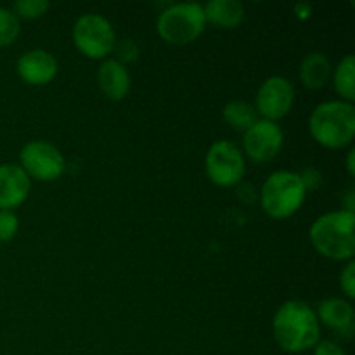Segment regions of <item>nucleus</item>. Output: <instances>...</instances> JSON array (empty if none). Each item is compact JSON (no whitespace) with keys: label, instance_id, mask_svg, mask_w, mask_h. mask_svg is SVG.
<instances>
[{"label":"nucleus","instance_id":"nucleus-19","mask_svg":"<svg viewBox=\"0 0 355 355\" xmlns=\"http://www.w3.org/2000/svg\"><path fill=\"white\" fill-rule=\"evenodd\" d=\"M19 19L12 10L0 7V47L10 45L19 35Z\"/></svg>","mask_w":355,"mask_h":355},{"label":"nucleus","instance_id":"nucleus-17","mask_svg":"<svg viewBox=\"0 0 355 355\" xmlns=\"http://www.w3.org/2000/svg\"><path fill=\"white\" fill-rule=\"evenodd\" d=\"M224 120L227 121L231 127L238 128V130L246 132L252 125L259 121V113L252 104L245 103V101H232V103L225 104L224 111Z\"/></svg>","mask_w":355,"mask_h":355},{"label":"nucleus","instance_id":"nucleus-6","mask_svg":"<svg viewBox=\"0 0 355 355\" xmlns=\"http://www.w3.org/2000/svg\"><path fill=\"white\" fill-rule=\"evenodd\" d=\"M73 42L87 58H106L116 44V35L110 21L101 14H83L73 26Z\"/></svg>","mask_w":355,"mask_h":355},{"label":"nucleus","instance_id":"nucleus-21","mask_svg":"<svg viewBox=\"0 0 355 355\" xmlns=\"http://www.w3.org/2000/svg\"><path fill=\"white\" fill-rule=\"evenodd\" d=\"M19 229V220L12 210H0V241H10Z\"/></svg>","mask_w":355,"mask_h":355},{"label":"nucleus","instance_id":"nucleus-23","mask_svg":"<svg viewBox=\"0 0 355 355\" xmlns=\"http://www.w3.org/2000/svg\"><path fill=\"white\" fill-rule=\"evenodd\" d=\"M314 355H345V350L340 343L324 340V342H318V345L314 347Z\"/></svg>","mask_w":355,"mask_h":355},{"label":"nucleus","instance_id":"nucleus-16","mask_svg":"<svg viewBox=\"0 0 355 355\" xmlns=\"http://www.w3.org/2000/svg\"><path fill=\"white\" fill-rule=\"evenodd\" d=\"M203 10L207 21L222 28H236L245 19V7L238 0H210Z\"/></svg>","mask_w":355,"mask_h":355},{"label":"nucleus","instance_id":"nucleus-8","mask_svg":"<svg viewBox=\"0 0 355 355\" xmlns=\"http://www.w3.org/2000/svg\"><path fill=\"white\" fill-rule=\"evenodd\" d=\"M21 168L37 180H55L64 172V158L55 146L44 141L28 142L21 149Z\"/></svg>","mask_w":355,"mask_h":355},{"label":"nucleus","instance_id":"nucleus-7","mask_svg":"<svg viewBox=\"0 0 355 355\" xmlns=\"http://www.w3.org/2000/svg\"><path fill=\"white\" fill-rule=\"evenodd\" d=\"M245 158L234 142L217 141L207 153V173L214 184L231 187L245 177Z\"/></svg>","mask_w":355,"mask_h":355},{"label":"nucleus","instance_id":"nucleus-18","mask_svg":"<svg viewBox=\"0 0 355 355\" xmlns=\"http://www.w3.org/2000/svg\"><path fill=\"white\" fill-rule=\"evenodd\" d=\"M335 89L347 103L355 99V58L345 55L335 69Z\"/></svg>","mask_w":355,"mask_h":355},{"label":"nucleus","instance_id":"nucleus-13","mask_svg":"<svg viewBox=\"0 0 355 355\" xmlns=\"http://www.w3.org/2000/svg\"><path fill=\"white\" fill-rule=\"evenodd\" d=\"M318 321L343 338H350L354 333V309L343 298H328L319 304Z\"/></svg>","mask_w":355,"mask_h":355},{"label":"nucleus","instance_id":"nucleus-1","mask_svg":"<svg viewBox=\"0 0 355 355\" xmlns=\"http://www.w3.org/2000/svg\"><path fill=\"white\" fill-rule=\"evenodd\" d=\"M272 331L277 345L288 354L314 349L321 336L314 309L300 300H290L277 309L272 319Z\"/></svg>","mask_w":355,"mask_h":355},{"label":"nucleus","instance_id":"nucleus-20","mask_svg":"<svg viewBox=\"0 0 355 355\" xmlns=\"http://www.w3.org/2000/svg\"><path fill=\"white\" fill-rule=\"evenodd\" d=\"M14 14H19L26 19H35V17L44 16L45 10L49 9L47 0H17L14 2Z\"/></svg>","mask_w":355,"mask_h":355},{"label":"nucleus","instance_id":"nucleus-11","mask_svg":"<svg viewBox=\"0 0 355 355\" xmlns=\"http://www.w3.org/2000/svg\"><path fill=\"white\" fill-rule=\"evenodd\" d=\"M17 75L30 85H45L58 75V61L54 55L42 49L28 51L17 59Z\"/></svg>","mask_w":355,"mask_h":355},{"label":"nucleus","instance_id":"nucleus-12","mask_svg":"<svg viewBox=\"0 0 355 355\" xmlns=\"http://www.w3.org/2000/svg\"><path fill=\"white\" fill-rule=\"evenodd\" d=\"M30 177L19 165H0V210L19 207L30 194Z\"/></svg>","mask_w":355,"mask_h":355},{"label":"nucleus","instance_id":"nucleus-10","mask_svg":"<svg viewBox=\"0 0 355 355\" xmlns=\"http://www.w3.org/2000/svg\"><path fill=\"white\" fill-rule=\"evenodd\" d=\"M283 130L276 121L259 120L245 132L243 146L248 158L257 163H266L276 158L283 148Z\"/></svg>","mask_w":355,"mask_h":355},{"label":"nucleus","instance_id":"nucleus-22","mask_svg":"<svg viewBox=\"0 0 355 355\" xmlns=\"http://www.w3.org/2000/svg\"><path fill=\"white\" fill-rule=\"evenodd\" d=\"M340 284H342V290L345 291V295L349 298L355 297V263L350 260L345 266V269L340 274Z\"/></svg>","mask_w":355,"mask_h":355},{"label":"nucleus","instance_id":"nucleus-5","mask_svg":"<svg viewBox=\"0 0 355 355\" xmlns=\"http://www.w3.org/2000/svg\"><path fill=\"white\" fill-rule=\"evenodd\" d=\"M207 17L201 3H173L159 14L156 21L158 35L173 45H186L196 40L205 30Z\"/></svg>","mask_w":355,"mask_h":355},{"label":"nucleus","instance_id":"nucleus-2","mask_svg":"<svg viewBox=\"0 0 355 355\" xmlns=\"http://www.w3.org/2000/svg\"><path fill=\"white\" fill-rule=\"evenodd\" d=\"M311 135L329 149L345 148L355 135V107L347 101H328L312 111L309 120Z\"/></svg>","mask_w":355,"mask_h":355},{"label":"nucleus","instance_id":"nucleus-15","mask_svg":"<svg viewBox=\"0 0 355 355\" xmlns=\"http://www.w3.org/2000/svg\"><path fill=\"white\" fill-rule=\"evenodd\" d=\"M329 76H331V62L322 52H311L302 59L300 80L307 89H322L328 83Z\"/></svg>","mask_w":355,"mask_h":355},{"label":"nucleus","instance_id":"nucleus-9","mask_svg":"<svg viewBox=\"0 0 355 355\" xmlns=\"http://www.w3.org/2000/svg\"><path fill=\"white\" fill-rule=\"evenodd\" d=\"M295 101V89L284 76H270L260 85L257 94V113L263 120L276 121L290 113Z\"/></svg>","mask_w":355,"mask_h":355},{"label":"nucleus","instance_id":"nucleus-3","mask_svg":"<svg viewBox=\"0 0 355 355\" xmlns=\"http://www.w3.org/2000/svg\"><path fill=\"white\" fill-rule=\"evenodd\" d=\"M354 211L338 210L321 215L311 227V241L321 255L350 260L355 255Z\"/></svg>","mask_w":355,"mask_h":355},{"label":"nucleus","instance_id":"nucleus-24","mask_svg":"<svg viewBox=\"0 0 355 355\" xmlns=\"http://www.w3.org/2000/svg\"><path fill=\"white\" fill-rule=\"evenodd\" d=\"M354 155H355V151L352 149V151L349 153V159H347V165H349V172H350V175H354Z\"/></svg>","mask_w":355,"mask_h":355},{"label":"nucleus","instance_id":"nucleus-4","mask_svg":"<svg viewBox=\"0 0 355 355\" xmlns=\"http://www.w3.org/2000/svg\"><path fill=\"white\" fill-rule=\"evenodd\" d=\"M305 184L300 173L279 170L267 177L260 193L263 211L272 218H286L304 205Z\"/></svg>","mask_w":355,"mask_h":355},{"label":"nucleus","instance_id":"nucleus-14","mask_svg":"<svg viewBox=\"0 0 355 355\" xmlns=\"http://www.w3.org/2000/svg\"><path fill=\"white\" fill-rule=\"evenodd\" d=\"M97 83L107 99L120 101L130 90V75L123 62L116 59H107L97 71Z\"/></svg>","mask_w":355,"mask_h":355}]
</instances>
